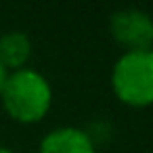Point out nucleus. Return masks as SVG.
I'll list each match as a JSON object with an SVG mask.
<instances>
[{
	"label": "nucleus",
	"instance_id": "nucleus-7",
	"mask_svg": "<svg viewBox=\"0 0 153 153\" xmlns=\"http://www.w3.org/2000/svg\"><path fill=\"white\" fill-rule=\"evenodd\" d=\"M0 153H17V151H13L11 147H4V145H0Z\"/></svg>",
	"mask_w": 153,
	"mask_h": 153
},
{
	"label": "nucleus",
	"instance_id": "nucleus-6",
	"mask_svg": "<svg viewBox=\"0 0 153 153\" xmlns=\"http://www.w3.org/2000/svg\"><path fill=\"white\" fill-rule=\"evenodd\" d=\"M7 76H9V71L0 65V92H2V86H4V82H7Z\"/></svg>",
	"mask_w": 153,
	"mask_h": 153
},
{
	"label": "nucleus",
	"instance_id": "nucleus-5",
	"mask_svg": "<svg viewBox=\"0 0 153 153\" xmlns=\"http://www.w3.org/2000/svg\"><path fill=\"white\" fill-rule=\"evenodd\" d=\"M32 38L21 30H11L0 36V65L9 74L27 67L32 59Z\"/></svg>",
	"mask_w": 153,
	"mask_h": 153
},
{
	"label": "nucleus",
	"instance_id": "nucleus-3",
	"mask_svg": "<svg viewBox=\"0 0 153 153\" xmlns=\"http://www.w3.org/2000/svg\"><path fill=\"white\" fill-rule=\"evenodd\" d=\"M107 27L113 42L122 46L124 53L153 48V15L145 9H117L111 13Z\"/></svg>",
	"mask_w": 153,
	"mask_h": 153
},
{
	"label": "nucleus",
	"instance_id": "nucleus-2",
	"mask_svg": "<svg viewBox=\"0 0 153 153\" xmlns=\"http://www.w3.org/2000/svg\"><path fill=\"white\" fill-rule=\"evenodd\" d=\"M115 99L132 109H147L153 105V48L122 53L109 76Z\"/></svg>",
	"mask_w": 153,
	"mask_h": 153
},
{
	"label": "nucleus",
	"instance_id": "nucleus-1",
	"mask_svg": "<svg viewBox=\"0 0 153 153\" xmlns=\"http://www.w3.org/2000/svg\"><path fill=\"white\" fill-rule=\"evenodd\" d=\"M53 86L44 74L32 67L11 71L0 92L4 113L17 124H38L53 107Z\"/></svg>",
	"mask_w": 153,
	"mask_h": 153
},
{
	"label": "nucleus",
	"instance_id": "nucleus-4",
	"mask_svg": "<svg viewBox=\"0 0 153 153\" xmlns=\"http://www.w3.org/2000/svg\"><path fill=\"white\" fill-rule=\"evenodd\" d=\"M38 153H97V145L84 128L59 126L42 136Z\"/></svg>",
	"mask_w": 153,
	"mask_h": 153
}]
</instances>
